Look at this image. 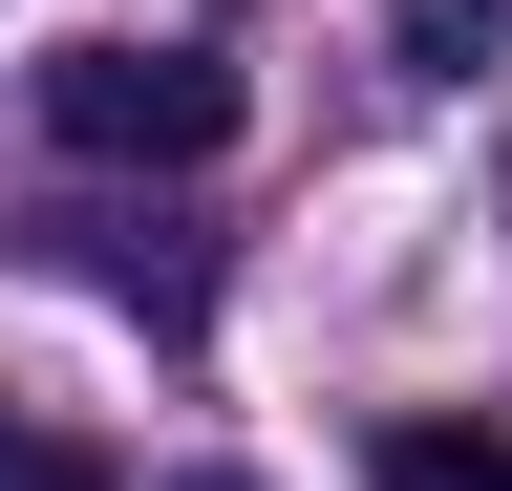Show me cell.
I'll return each instance as SVG.
<instances>
[{"instance_id":"obj_1","label":"cell","mask_w":512,"mask_h":491,"mask_svg":"<svg viewBox=\"0 0 512 491\" xmlns=\"http://www.w3.org/2000/svg\"><path fill=\"white\" fill-rule=\"evenodd\" d=\"M43 129L86 171H214L235 150V65H214V43H64V65H43Z\"/></svg>"},{"instance_id":"obj_2","label":"cell","mask_w":512,"mask_h":491,"mask_svg":"<svg viewBox=\"0 0 512 491\" xmlns=\"http://www.w3.org/2000/svg\"><path fill=\"white\" fill-rule=\"evenodd\" d=\"M384 43H406L427 86H491L512 65V0H384Z\"/></svg>"},{"instance_id":"obj_3","label":"cell","mask_w":512,"mask_h":491,"mask_svg":"<svg viewBox=\"0 0 512 491\" xmlns=\"http://www.w3.org/2000/svg\"><path fill=\"white\" fill-rule=\"evenodd\" d=\"M363 470H384V491H512V427H384Z\"/></svg>"},{"instance_id":"obj_4","label":"cell","mask_w":512,"mask_h":491,"mask_svg":"<svg viewBox=\"0 0 512 491\" xmlns=\"http://www.w3.org/2000/svg\"><path fill=\"white\" fill-rule=\"evenodd\" d=\"M0 491H128V470L86 449V427H22V406H0Z\"/></svg>"},{"instance_id":"obj_5","label":"cell","mask_w":512,"mask_h":491,"mask_svg":"<svg viewBox=\"0 0 512 491\" xmlns=\"http://www.w3.org/2000/svg\"><path fill=\"white\" fill-rule=\"evenodd\" d=\"M171 491H256V470H171Z\"/></svg>"}]
</instances>
